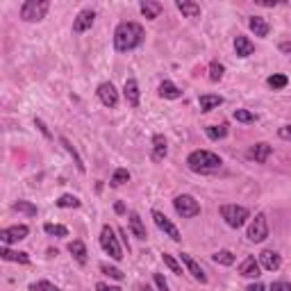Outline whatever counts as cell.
Instances as JSON below:
<instances>
[{
    "instance_id": "obj_27",
    "label": "cell",
    "mask_w": 291,
    "mask_h": 291,
    "mask_svg": "<svg viewBox=\"0 0 291 291\" xmlns=\"http://www.w3.org/2000/svg\"><path fill=\"white\" fill-rule=\"evenodd\" d=\"M60 144L62 146H64V150L68 152V155H71L73 157V162H75V166H77V171H80V173H84V171H87V168H84V162H82V157L80 155H77V150H75V148H73V144H71V141H68L66 139V137H60Z\"/></svg>"
},
{
    "instance_id": "obj_23",
    "label": "cell",
    "mask_w": 291,
    "mask_h": 291,
    "mask_svg": "<svg viewBox=\"0 0 291 291\" xmlns=\"http://www.w3.org/2000/svg\"><path fill=\"white\" fill-rule=\"evenodd\" d=\"M0 257L5 262H18V264H30V255L28 253H16V250H9L7 246L0 248Z\"/></svg>"
},
{
    "instance_id": "obj_8",
    "label": "cell",
    "mask_w": 291,
    "mask_h": 291,
    "mask_svg": "<svg viewBox=\"0 0 291 291\" xmlns=\"http://www.w3.org/2000/svg\"><path fill=\"white\" fill-rule=\"evenodd\" d=\"M152 221H155V225L160 227L162 232H166V235L171 237L173 241H180V239H182V235H180V230H178V227L171 223V221L166 219V216L162 214L160 209H152Z\"/></svg>"
},
{
    "instance_id": "obj_28",
    "label": "cell",
    "mask_w": 291,
    "mask_h": 291,
    "mask_svg": "<svg viewBox=\"0 0 291 291\" xmlns=\"http://www.w3.org/2000/svg\"><path fill=\"white\" fill-rule=\"evenodd\" d=\"M57 207H62V209L80 207V198H77V196H71V193H64V196L57 198Z\"/></svg>"
},
{
    "instance_id": "obj_44",
    "label": "cell",
    "mask_w": 291,
    "mask_h": 291,
    "mask_svg": "<svg viewBox=\"0 0 291 291\" xmlns=\"http://www.w3.org/2000/svg\"><path fill=\"white\" fill-rule=\"evenodd\" d=\"M96 289H98V291H123L121 287H109V284H103V282H98Z\"/></svg>"
},
{
    "instance_id": "obj_11",
    "label": "cell",
    "mask_w": 291,
    "mask_h": 291,
    "mask_svg": "<svg viewBox=\"0 0 291 291\" xmlns=\"http://www.w3.org/2000/svg\"><path fill=\"white\" fill-rule=\"evenodd\" d=\"M93 21H96V12H93V9H82L75 16V21H73V32L82 34V32H87V30H91Z\"/></svg>"
},
{
    "instance_id": "obj_20",
    "label": "cell",
    "mask_w": 291,
    "mask_h": 291,
    "mask_svg": "<svg viewBox=\"0 0 291 291\" xmlns=\"http://www.w3.org/2000/svg\"><path fill=\"white\" fill-rule=\"evenodd\" d=\"M176 7L182 12V16H187V18H198L200 16V5L193 3V0H178Z\"/></svg>"
},
{
    "instance_id": "obj_1",
    "label": "cell",
    "mask_w": 291,
    "mask_h": 291,
    "mask_svg": "<svg viewBox=\"0 0 291 291\" xmlns=\"http://www.w3.org/2000/svg\"><path fill=\"white\" fill-rule=\"evenodd\" d=\"M144 36H146V32L139 23H134V21H123V23H119L114 30V48L119 52H130L144 44Z\"/></svg>"
},
{
    "instance_id": "obj_22",
    "label": "cell",
    "mask_w": 291,
    "mask_h": 291,
    "mask_svg": "<svg viewBox=\"0 0 291 291\" xmlns=\"http://www.w3.org/2000/svg\"><path fill=\"white\" fill-rule=\"evenodd\" d=\"M139 9H141V14L148 18V21H155L157 16L162 14V3H155V0H144V3L139 5Z\"/></svg>"
},
{
    "instance_id": "obj_2",
    "label": "cell",
    "mask_w": 291,
    "mask_h": 291,
    "mask_svg": "<svg viewBox=\"0 0 291 291\" xmlns=\"http://www.w3.org/2000/svg\"><path fill=\"white\" fill-rule=\"evenodd\" d=\"M221 164H223V160H221L216 152L211 150H193L191 155L187 157V166L191 168L193 173H214L221 168Z\"/></svg>"
},
{
    "instance_id": "obj_6",
    "label": "cell",
    "mask_w": 291,
    "mask_h": 291,
    "mask_svg": "<svg viewBox=\"0 0 291 291\" xmlns=\"http://www.w3.org/2000/svg\"><path fill=\"white\" fill-rule=\"evenodd\" d=\"M173 207H176L178 216H182V219H193V216L200 214V205L198 200L193 198V196L189 193H180L176 196V200H173Z\"/></svg>"
},
{
    "instance_id": "obj_48",
    "label": "cell",
    "mask_w": 291,
    "mask_h": 291,
    "mask_svg": "<svg viewBox=\"0 0 291 291\" xmlns=\"http://www.w3.org/2000/svg\"><path fill=\"white\" fill-rule=\"evenodd\" d=\"M114 209H116V214H123V211H125V205H123V203H116Z\"/></svg>"
},
{
    "instance_id": "obj_9",
    "label": "cell",
    "mask_w": 291,
    "mask_h": 291,
    "mask_svg": "<svg viewBox=\"0 0 291 291\" xmlns=\"http://www.w3.org/2000/svg\"><path fill=\"white\" fill-rule=\"evenodd\" d=\"M28 225H12V227H5V230H0V241L5 243V246H9V243H16V241H23L25 237H28Z\"/></svg>"
},
{
    "instance_id": "obj_26",
    "label": "cell",
    "mask_w": 291,
    "mask_h": 291,
    "mask_svg": "<svg viewBox=\"0 0 291 291\" xmlns=\"http://www.w3.org/2000/svg\"><path fill=\"white\" fill-rule=\"evenodd\" d=\"M68 253H71V255L73 257H75V262L77 264H87V255H89V253H87V246H84V243L82 241H71V243H68Z\"/></svg>"
},
{
    "instance_id": "obj_5",
    "label": "cell",
    "mask_w": 291,
    "mask_h": 291,
    "mask_svg": "<svg viewBox=\"0 0 291 291\" xmlns=\"http://www.w3.org/2000/svg\"><path fill=\"white\" fill-rule=\"evenodd\" d=\"M221 216H223V221L227 225L237 230V227H241L250 219V211L246 207H241V205H223V207H221Z\"/></svg>"
},
{
    "instance_id": "obj_25",
    "label": "cell",
    "mask_w": 291,
    "mask_h": 291,
    "mask_svg": "<svg viewBox=\"0 0 291 291\" xmlns=\"http://www.w3.org/2000/svg\"><path fill=\"white\" fill-rule=\"evenodd\" d=\"M160 96L162 98H168V100H178L180 96H182V89L176 87L171 80H164L160 84Z\"/></svg>"
},
{
    "instance_id": "obj_35",
    "label": "cell",
    "mask_w": 291,
    "mask_h": 291,
    "mask_svg": "<svg viewBox=\"0 0 291 291\" xmlns=\"http://www.w3.org/2000/svg\"><path fill=\"white\" fill-rule=\"evenodd\" d=\"M223 73H225L223 64H219V62H211V64H209V80L211 82H219L221 77H223Z\"/></svg>"
},
{
    "instance_id": "obj_40",
    "label": "cell",
    "mask_w": 291,
    "mask_h": 291,
    "mask_svg": "<svg viewBox=\"0 0 291 291\" xmlns=\"http://www.w3.org/2000/svg\"><path fill=\"white\" fill-rule=\"evenodd\" d=\"M34 125H36V128H39V130H41V134H44V137H46V139H52V134H50V130H48V128H46V123H44V121H41V119H34Z\"/></svg>"
},
{
    "instance_id": "obj_15",
    "label": "cell",
    "mask_w": 291,
    "mask_h": 291,
    "mask_svg": "<svg viewBox=\"0 0 291 291\" xmlns=\"http://www.w3.org/2000/svg\"><path fill=\"white\" fill-rule=\"evenodd\" d=\"M280 264H282V259L275 250H264L262 255H259V266L264 268V271H278Z\"/></svg>"
},
{
    "instance_id": "obj_45",
    "label": "cell",
    "mask_w": 291,
    "mask_h": 291,
    "mask_svg": "<svg viewBox=\"0 0 291 291\" xmlns=\"http://www.w3.org/2000/svg\"><path fill=\"white\" fill-rule=\"evenodd\" d=\"M246 291H266V287H264L262 282H255V284H248Z\"/></svg>"
},
{
    "instance_id": "obj_43",
    "label": "cell",
    "mask_w": 291,
    "mask_h": 291,
    "mask_svg": "<svg viewBox=\"0 0 291 291\" xmlns=\"http://www.w3.org/2000/svg\"><path fill=\"white\" fill-rule=\"evenodd\" d=\"M271 291H291V284L289 282H273Z\"/></svg>"
},
{
    "instance_id": "obj_14",
    "label": "cell",
    "mask_w": 291,
    "mask_h": 291,
    "mask_svg": "<svg viewBox=\"0 0 291 291\" xmlns=\"http://www.w3.org/2000/svg\"><path fill=\"white\" fill-rule=\"evenodd\" d=\"M123 96H125V100H128V105H130V107H139V98H141V93H139V84H137L134 77H130V80H125Z\"/></svg>"
},
{
    "instance_id": "obj_32",
    "label": "cell",
    "mask_w": 291,
    "mask_h": 291,
    "mask_svg": "<svg viewBox=\"0 0 291 291\" xmlns=\"http://www.w3.org/2000/svg\"><path fill=\"white\" fill-rule=\"evenodd\" d=\"M44 232L48 237H68V227L66 225H57V223H46Z\"/></svg>"
},
{
    "instance_id": "obj_4",
    "label": "cell",
    "mask_w": 291,
    "mask_h": 291,
    "mask_svg": "<svg viewBox=\"0 0 291 291\" xmlns=\"http://www.w3.org/2000/svg\"><path fill=\"white\" fill-rule=\"evenodd\" d=\"M100 248H103L112 259H116V262L123 259V250H121L119 239H116V232L112 230V225H103V230H100Z\"/></svg>"
},
{
    "instance_id": "obj_47",
    "label": "cell",
    "mask_w": 291,
    "mask_h": 291,
    "mask_svg": "<svg viewBox=\"0 0 291 291\" xmlns=\"http://www.w3.org/2000/svg\"><path fill=\"white\" fill-rule=\"evenodd\" d=\"M257 5H262V7H275L278 0H257Z\"/></svg>"
},
{
    "instance_id": "obj_10",
    "label": "cell",
    "mask_w": 291,
    "mask_h": 291,
    "mask_svg": "<svg viewBox=\"0 0 291 291\" xmlns=\"http://www.w3.org/2000/svg\"><path fill=\"white\" fill-rule=\"evenodd\" d=\"M98 98H100V103L105 105V107H116L119 105V91H116V87L112 82H103V84H98Z\"/></svg>"
},
{
    "instance_id": "obj_38",
    "label": "cell",
    "mask_w": 291,
    "mask_h": 291,
    "mask_svg": "<svg viewBox=\"0 0 291 291\" xmlns=\"http://www.w3.org/2000/svg\"><path fill=\"white\" fill-rule=\"evenodd\" d=\"M235 119L239 123H255V114L248 112V109H235Z\"/></svg>"
},
{
    "instance_id": "obj_46",
    "label": "cell",
    "mask_w": 291,
    "mask_h": 291,
    "mask_svg": "<svg viewBox=\"0 0 291 291\" xmlns=\"http://www.w3.org/2000/svg\"><path fill=\"white\" fill-rule=\"evenodd\" d=\"M280 52H284V55H291V41H282V44H280Z\"/></svg>"
},
{
    "instance_id": "obj_29",
    "label": "cell",
    "mask_w": 291,
    "mask_h": 291,
    "mask_svg": "<svg viewBox=\"0 0 291 291\" xmlns=\"http://www.w3.org/2000/svg\"><path fill=\"white\" fill-rule=\"evenodd\" d=\"M205 132H207V137H209L211 141H219V139H225V137H227V128H225V125H207Z\"/></svg>"
},
{
    "instance_id": "obj_42",
    "label": "cell",
    "mask_w": 291,
    "mask_h": 291,
    "mask_svg": "<svg viewBox=\"0 0 291 291\" xmlns=\"http://www.w3.org/2000/svg\"><path fill=\"white\" fill-rule=\"evenodd\" d=\"M278 134H280V139L291 141V125H282V128L278 130Z\"/></svg>"
},
{
    "instance_id": "obj_12",
    "label": "cell",
    "mask_w": 291,
    "mask_h": 291,
    "mask_svg": "<svg viewBox=\"0 0 291 291\" xmlns=\"http://www.w3.org/2000/svg\"><path fill=\"white\" fill-rule=\"evenodd\" d=\"M271 152H273V148L262 141V144H255V146L248 148L246 157H248V160H253V162H257V164H264L268 157H271Z\"/></svg>"
},
{
    "instance_id": "obj_19",
    "label": "cell",
    "mask_w": 291,
    "mask_h": 291,
    "mask_svg": "<svg viewBox=\"0 0 291 291\" xmlns=\"http://www.w3.org/2000/svg\"><path fill=\"white\" fill-rule=\"evenodd\" d=\"M259 268H262V266H259V262H257V259L255 257H246V259H243V262L239 264V273L243 275V278H257V275H259Z\"/></svg>"
},
{
    "instance_id": "obj_49",
    "label": "cell",
    "mask_w": 291,
    "mask_h": 291,
    "mask_svg": "<svg viewBox=\"0 0 291 291\" xmlns=\"http://www.w3.org/2000/svg\"><path fill=\"white\" fill-rule=\"evenodd\" d=\"M141 291H150V287H148V284H146V287H141Z\"/></svg>"
},
{
    "instance_id": "obj_16",
    "label": "cell",
    "mask_w": 291,
    "mask_h": 291,
    "mask_svg": "<svg viewBox=\"0 0 291 291\" xmlns=\"http://www.w3.org/2000/svg\"><path fill=\"white\" fill-rule=\"evenodd\" d=\"M166 155H168V144H166V139H164V134H155V137H152V160H155V162H162Z\"/></svg>"
},
{
    "instance_id": "obj_36",
    "label": "cell",
    "mask_w": 291,
    "mask_h": 291,
    "mask_svg": "<svg viewBox=\"0 0 291 291\" xmlns=\"http://www.w3.org/2000/svg\"><path fill=\"white\" fill-rule=\"evenodd\" d=\"M162 259H164V264H166V266L171 268V271L176 273V275H182V266H180V262H178V259L173 257V255H168V253H164Z\"/></svg>"
},
{
    "instance_id": "obj_24",
    "label": "cell",
    "mask_w": 291,
    "mask_h": 291,
    "mask_svg": "<svg viewBox=\"0 0 291 291\" xmlns=\"http://www.w3.org/2000/svg\"><path fill=\"white\" fill-rule=\"evenodd\" d=\"M248 25H250V30L255 32V36H268V32H271V25L266 23L262 16H250V21H248Z\"/></svg>"
},
{
    "instance_id": "obj_30",
    "label": "cell",
    "mask_w": 291,
    "mask_h": 291,
    "mask_svg": "<svg viewBox=\"0 0 291 291\" xmlns=\"http://www.w3.org/2000/svg\"><path fill=\"white\" fill-rule=\"evenodd\" d=\"M266 84L273 89V91H278V89H284V87H287V84H289V77L282 75V73H275V75H271V77L266 80Z\"/></svg>"
},
{
    "instance_id": "obj_3",
    "label": "cell",
    "mask_w": 291,
    "mask_h": 291,
    "mask_svg": "<svg viewBox=\"0 0 291 291\" xmlns=\"http://www.w3.org/2000/svg\"><path fill=\"white\" fill-rule=\"evenodd\" d=\"M48 9H50L48 0H25L21 5V18L28 21V23H36V21L46 18Z\"/></svg>"
},
{
    "instance_id": "obj_18",
    "label": "cell",
    "mask_w": 291,
    "mask_h": 291,
    "mask_svg": "<svg viewBox=\"0 0 291 291\" xmlns=\"http://www.w3.org/2000/svg\"><path fill=\"white\" fill-rule=\"evenodd\" d=\"M235 50L239 57H250L253 52H255V46H253V41L248 39V36L243 34H237L235 36Z\"/></svg>"
},
{
    "instance_id": "obj_34",
    "label": "cell",
    "mask_w": 291,
    "mask_h": 291,
    "mask_svg": "<svg viewBox=\"0 0 291 291\" xmlns=\"http://www.w3.org/2000/svg\"><path fill=\"white\" fill-rule=\"evenodd\" d=\"M14 209L21 211V214H25V216H36V205L32 203H28V200H18V203H14Z\"/></svg>"
},
{
    "instance_id": "obj_31",
    "label": "cell",
    "mask_w": 291,
    "mask_h": 291,
    "mask_svg": "<svg viewBox=\"0 0 291 291\" xmlns=\"http://www.w3.org/2000/svg\"><path fill=\"white\" fill-rule=\"evenodd\" d=\"M211 259H214L216 264H223V266H232V264H235V255H232L230 250H216L214 255H211Z\"/></svg>"
},
{
    "instance_id": "obj_39",
    "label": "cell",
    "mask_w": 291,
    "mask_h": 291,
    "mask_svg": "<svg viewBox=\"0 0 291 291\" xmlns=\"http://www.w3.org/2000/svg\"><path fill=\"white\" fill-rule=\"evenodd\" d=\"M100 271H103L105 275H109V278H114V280H123V273H121L119 268H114V266H107V264H100Z\"/></svg>"
},
{
    "instance_id": "obj_37",
    "label": "cell",
    "mask_w": 291,
    "mask_h": 291,
    "mask_svg": "<svg viewBox=\"0 0 291 291\" xmlns=\"http://www.w3.org/2000/svg\"><path fill=\"white\" fill-rule=\"evenodd\" d=\"M30 291H60V287H55L48 280H39V282L30 284Z\"/></svg>"
},
{
    "instance_id": "obj_33",
    "label": "cell",
    "mask_w": 291,
    "mask_h": 291,
    "mask_svg": "<svg viewBox=\"0 0 291 291\" xmlns=\"http://www.w3.org/2000/svg\"><path fill=\"white\" fill-rule=\"evenodd\" d=\"M125 182H130V173H128V168H116L114 176H112V180H109V184H112V187H121V184H125Z\"/></svg>"
},
{
    "instance_id": "obj_7",
    "label": "cell",
    "mask_w": 291,
    "mask_h": 291,
    "mask_svg": "<svg viewBox=\"0 0 291 291\" xmlns=\"http://www.w3.org/2000/svg\"><path fill=\"white\" fill-rule=\"evenodd\" d=\"M266 237H268V221H266V216L259 211V214H255L253 223L248 225V239L255 241V243H262Z\"/></svg>"
},
{
    "instance_id": "obj_21",
    "label": "cell",
    "mask_w": 291,
    "mask_h": 291,
    "mask_svg": "<svg viewBox=\"0 0 291 291\" xmlns=\"http://www.w3.org/2000/svg\"><path fill=\"white\" fill-rule=\"evenodd\" d=\"M200 103V112H211V109H216L219 105H223V96H216V93H203V96L198 98Z\"/></svg>"
},
{
    "instance_id": "obj_13",
    "label": "cell",
    "mask_w": 291,
    "mask_h": 291,
    "mask_svg": "<svg viewBox=\"0 0 291 291\" xmlns=\"http://www.w3.org/2000/svg\"><path fill=\"white\" fill-rule=\"evenodd\" d=\"M180 259H182V262H184V266L189 268V273H191V275H193L196 280H198L200 284H205V282H207V275H205V271H203V268H200V264L196 262V259H193L191 255H189V253H182V255H180Z\"/></svg>"
},
{
    "instance_id": "obj_17",
    "label": "cell",
    "mask_w": 291,
    "mask_h": 291,
    "mask_svg": "<svg viewBox=\"0 0 291 291\" xmlns=\"http://www.w3.org/2000/svg\"><path fill=\"white\" fill-rule=\"evenodd\" d=\"M130 230H132V235H134L137 239H141V241L148 239L146 225H144V221H141V216L137 214V211H130Z\"/></svg>"
},
{
    "instance_id": "obj_41",
    "label": "cell",
    "mask_w": 291,
    "mask_h": 291,
    "mask_svg": "<svg viewBox=\"0 0 291 291\" xmlns=\"http://www.w3.org/2000/svg\"><path fill=\"white\" fill-rule=\"evenodd\" d=\"M155 284L160 291H168V284H166V280H164L162 273H155Z\"/></svg>"
}]
</instances>
